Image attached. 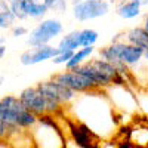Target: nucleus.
<instances>
[{"label": "nucleus", "mask_w": 148, "mask_h": 148, "mask_svg": "<svg viewBox=\"0 0 148 148\" xmlns=\"http://www.w3.org/2000/svg\"><path fill=\"white\" fill-rule=\"evenodd\" d=\"M9 8L16 19H27V0H8Z\"/></svg>", "instance_id": "obj_17"}, {"label": "nucleus", "mask_w": 148, "mask_h": 148, "mask_svg": "<svg viewBox=\"0 0 148 148\" xmlns=\"http://www.w3.org/2000/svg\"><path fill=\"white\" fill-rule=\"evenodd\" d=\"M95 52V46H89V47H82L77 52H74L73 58L70 59V62L65 65V70H74L80 65H83L84 62H88L89 56Z\"/></svg>", "instance_id": "obj_14"}, {"label": "nucleus", "mask_w": 148, "mask_h": 148, "mask_svg": "<svg viewBox=\"0 0 148 148\" xmlns=\"http://www.w3.org/2000/svg\"><path fill=\"white\" fill-rule=\"evenodd\" d=\"M120 148H130V147H129V144H127V145H121Z\"/></svg>", "instance_id": "obj_28"}, {"label": "nucleus", "mask_w": 148, "mask_h": 148, "mask_svg": "<svg viewBox=\"0 0 148 148\" xmlns=\"http://www.w3.org/2000/svg\"><path fill=\"white\" fill-rule=\"evenodd\" d=\"M10 31H12V36L14 37H21V36H25L28 33V30L25 27H22V25H15Z\"/></svg>", "instance_id": "obj_22"}, {"label": "nucleus", "mask_w": 148, "mask_h": 148, "mask_svg": "<svg viewBox=\"0 0 148 148\" xmlns=\"http://www.w3.org/2000/svg\"><path fill=\"white\" fill-rule=\"evenodd\" d=\"M142 27H144V28H145V30L148 31V15H147V16L144 18V25H142Z\"/></svg>", "instance_id": "obj_24"}, {"label": "nucleus", "mask_w": 148, "mask_h": 148, "mask_svg": "<svg viewBox=\"0 0 148 148\" xmlns=\"http://www.w3.org/2000/svg\"><path fill=\"white\" fill-rule=\"evenodd\" d=\"M70 2H71V3L74 5V3H77V2H80V0H70Z\"/></svg>", "instance_id": "obj_27"}, {"label": "nucleus", "mask_w": 148, "mask_h": 148, "mask_svg": "<svg viewBox=\"0 0 148 148\" xmlns=\"http://www.w3.org/2000/svg\"><path fill=\"white\" fill-rule=\"evenodd\" d=\"M2 2H8V0H2Z\"/></svg>", "instance_id": "obj_31"}, {"label": "nucleus", "mask_w": 148, "mask_h": 148, "mask_svg": "<svg viewBox=\"0 0 148 148\" xmlns=\"http://www.w3.org/2000/svg\"><path fill=\"white\" fill-rule=\"evenodd\" d=\"M125 42L148 51V31L144 27H133L125 34Z\"/></svg>", "instance_id": "obj_11"}, {"label": "nucleus", "mask_w": 148, "mask_h": 148, "mask_svg": "<svg viewBox=\"0 0 148 148\" xmlns=\"http://www.w3.org/2000/svg\"><path fill=\"white\" fill-rule=\"evenodd\" d=\"M24 110H27L15 95H6L0 101V136H5L19 130L18 119Z\"/></svg>", "instance_id": "obj_2"}, {"label": "nucleus", "mask_w": 148, "mask_h": 148, "mask_svg": "<svg viewBox=\"0 0 148 148\" xmlns=\"http://www.w3.org/2000/svg\"><path fill=\"white\" fill-rule=\"evenodd\" d=\"M130 139L133 144H136L138 148H142L144 145H148V127L145 129H133L130 132Z\"/></svg>", "instance_id": "obj_19"}, {"label": "nucleus", "mask_w": 148, "mask_h": 148, "mask_svg": "<svg viewBox=\"0 0 148 148\" xmlns=\"http://www.w3.org/2000/svg\"><path fill=\"white\" fill-rule=\"evenodd\" d=\"M36 88L39 89V92L46 98V99L55 101V102H58L61 105H70L77 98L76 92H73L71 89L65 88L64 84H61V83H58V82H55L52 79L37 83Z\"/></svg>", "instance_id": "obj_7"}, {"label": "nucleus", "mask_w": 148, "mask_h": 148, "mask_svg": "<svg viewBox=\"0 0 148 148\" xmlns=\"http://www.w3.org/2000/svg\"><path fill=\"white\" fill-rule=\"evenodd\" d=\"M5 52H6V46H5V43H2L0 45V56H5Z\"/></svg>", "instance_id": "obj_23"}, {"label": "nucleus", "mask_w": 148, "mask_h": 148, "mask_svg": "<svg viewBox=\"0 0 148 148\" xmlns=\"http://www.w3.org/2000/svg\"><path fill=\"white\" fill-rule=\"evenodd\" d=\"M73 55H74V52H59L53 59H52V62L53 64H56V65H61V64H64V65H67L68 62H70V59L73 58Z\"/></svg>", "instance_id": "obj_21"}, {"label": "nucleus", "mask_w": 148, "mask_h": 148, "mask_svg": "<svg viewBox=\"0 0 148 148\" xmlns=\"http://www.w3.org/2000/svg\"><path fill=\"white\" fill-rule=\"evenodd\" d=\"M144 49L130 45L127 42L114 40L111 45L102 47L99 51V58L108 61L117 68L121 65L126 67H138L144 59Z\"/></svg>", "instance_id": "obj_1"}, {"label": "nucleus", "mask_w": 148, "mask_h": 148, "mask_svg": "<svg viewBox=\"0 0 148 148\" xmlns=\"http://www.w3.org/2000/svg\"><path fill=\"white\" fill-rule=\"evenodd\" d=\"M27 2H40V0H27Z\"/></svg>", "instance_id": "obj_30"}, {"label": "nucleus", "mask_w": 148, "mask_h": 148, "mask_svg": "<svg viewBox=\"0 0 148 148\" xmlns=\"http://www.w3.org/2000/svg\"><path fill=\"white\" fill-rule=\"evenodd\" d=\"M73 16L80 22L92 21L105 16L110 12V3L107 0H80L71 8Z\"/></svg>", "instance_id": "obj_6"}, {"label": "nucleus", "mask_w": 148, "mask_h": 148, "mask_svg": "<svg viewBox=\"0 0 148 148\" xmlns=\"http://www.w3.org/2000/svg\"><path fill=\"white\" fill-rule=\"evenodd\" d=\"M31 138L36 148H65L64 138L49 116L40 117L31 129Z\"/></svg>", "instance_id": "obj_3"}, {"label": "nucleus", "mask_w": 148, "mask_h": 148, "mask_svg": "<svg viewBox=\"0 0 148 148\" xmlns=\"http://www.w3.org/2000/svg\"><path fill=\"white\" fill-rule=\"evenodd\" d=\"M61 33H62V24H61V21H58L55 18H46V19L40 21L30 31L27 43L31 47L45 46V45H49L51 40L56 39Z\"/></svg>", "instance_id": "obj_4"}, {"label": "nucleus", "mask_w": 148, "mask_h": 148, "mask_svg": "<svg viewBox=\"0 0 148 148\" xmlns=\"http://www.w3.org/2000/svg\"><path fill=\"white\" fill-rule=\"evenodd\" d=\"M52 80L64 84L65 88L71 89L73 92L76 93H89L93 90H99L98 86L89 79L83 76V74L77 73L76 70H64V71H59L56 74L52 76Z\"/></svg>", "instance_id": "obj_5"}, {"label": "nucleus", "mask_w": 148, "mask_h": 148, "mask_svg": "<svg viewBox=\"0 0 148 148\" xmlns=\"http://www.w3.org/2000/svg\"><path fill=\"white\" fill-rule=\"evenodd\" d=\"M144 61H147V62H148V51L144 52Z\"/></svg>", "instance_id": "obj_25"}, {"label": "nucleus", "mask_w": 148, "mask_h": 148, "mask_svg": "<svg viewBox=\"0 0 148 148\" xmlns=\"http://www.w3.org/2000/svg\"><path fill=\"white\" fill-rule=\"evenodd\" d=\"M59 52H77L79 49H82V40H80V30H74L65 34L62 39L59 40L58 46Z\"/></svg>", "instance_id": "obj_12"}, {"label": "nucleus", "mask_w": 148, "mask_h": 148, "mask_svg": "<svg viewBox=\"0 0 148 148\" xmlns=\"http://www.w3.org/2000/svg\"><path fill=\"white\" fill-rule=\"evenodd\" d=\"M144 6L142 0H127L116 6V14L123 19H133L141 15V8Z\"/></svg>", "instance_id": "obj_10"}, {"label": "nucleus", "mask_w": 148, "mask_h": 148, "mask_svg": "<svg viewBox=\"0 0 148 148\" xmlns=\"http://www.w3.org/2000/svg\"><path fill=\"white\" fill-rule=\"evenodd\" d=\"M77 111H79V116L80 114H89L90 113V119L86 121V126L88 127H90V130L93 129V126H95V121H96V116L98 114H95V113H92V111H89V110H86V108H76ZM98 113H101V119H105V120H110V121H116L114 120V111H111V108L107 105V107H98Z\"/></svg>", "instance_id": "obj_13"}, {"label": "nucleus", "mask_w": 148, "mask_h": 148, "mask_svg": "<svg viewBox=\"0 0 148 148\" xmlns=\"http://www.w3.org/2000/svg\"><path fill=\"white\" fill-rule=\"evenodd\" d=\"M58 53H59V49L56 46L45 45V46L31 47L28 51L22 52L19 61L22 65H36V64L45 62L47 59H53Z\"/></svg>", "instance_id": "obj_9"}, {"label": "nucleus", "mask_w": 148, "mask_h": 148, "mask_svg": "<svg viewBox=\"0 0 148 148\" xmlns=\"http://www.w3.org/2000/svg\"><path fill=\"white\" fill-rule=\"evenodd\" d=\"M142 3L144 5H148V0H142Z\"/></svg>", "instance_id": "obj_29"}, {"label": "nucleus", "mask_w": 148, "mask_h": 148, "mask_svg": "<svg viewBox=\"0 0 148 148\" xmlns=\"http://www.w3.org/2000/svg\"><path fill=\"white\" fill-rule=\"evenodd\" d=\"M47 8L43 2H27V14L31 19H42L47 14ZM43 21V19H42Z\"/></svg>", "instance_id": "obj_16"}, {"label": "nucleus", "mask_w": 148, "mask_h": 148, "mask_svg": "<svg viewBox=\"0 0 148 148\" xmlns=\"http://www.w3.org/2000/svg\"><path fill=\"white\" fill-rule=\"evenodd\" d=\"M111 2H116L119 5V3H123V2H127V0H111Z\"/></svg>", "instance_id": "obj_26"}, {"label": "nucleus", "mask_w": 148, "mask_h": 148, "mask_svg": "<svg viewBox=\"0 0 148 148\" xmlns=\"http://www.w3.org/2000/svg\"><path fill=\"white\" fill-rule=\"evenodd\" d=\"M19 101L22 102V105L25 107L28 111H31L33 114H36L37 117H45L47 116V105H46V98L39 92V89L36 88H25L19 95Z\"/></svg>", "instance_id": "obj_8"}, {"label": "nucleus", "mask_w": 148, "mask_h": 148, "mask_svg": "<svg viewBox=\"0 0 148 148\" xmlns=\"http://www.w3.org/2000/svg\"><path fill=\"white\" fill-rule=\"evenodd\" d=\"M47 9H53L56 12H64L67 9V0H42Z\"/></svg>", "instance_id": "obj_20"}, {"label": "nucleus", "mask_w": 148, "mask_h": 148, "mask_svg": "<svg viewBox=\"0 0 148 148\" xmlns=\"http://www.w3.org/2000/svg\"><path fill=\"white\" fill-rule=\"evenodd\" d=\"M98 31L92 30V28H84L80 30V40H82V47H89V46H95V43L98 42Z\"/></svg>", "instance_id": "obj_18"}, {"label": "nucleus", "mask_w": 148, "mask_h": 148, "mask_svg": "<svg viewBox=\"0 0 148 148\" xmlns=\"http://www.w3.org/2000/svg\"><path fill=\"white\" fill-rule=\"evenodd\" d=\"M15 15L12 14V10L9 8L8 2H0V28L2 30H8V28H14L15 25Z\"/></svg>", "instance_id": "obj_15"}]
</instances>
